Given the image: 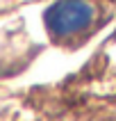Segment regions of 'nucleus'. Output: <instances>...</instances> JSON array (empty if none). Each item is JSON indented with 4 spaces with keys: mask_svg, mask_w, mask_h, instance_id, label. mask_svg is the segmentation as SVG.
<instances>
[{
    "mask_svg": "<svg viewBox=\"0 0 116 121\" xmlns=\"http://www.w3.org/2000/svg\"><path fill=\"white\" fill-rule=\"evenodd\" d=\"M96 9L89 0H55L43 14L48 32L52 37H71L93 23Z\"/></svg>",
    "mask_w": 116,
    "mask_h": 121,
    "instance_id": "f257e3e1",
    "label": "nucleus"
}]
</instances>
